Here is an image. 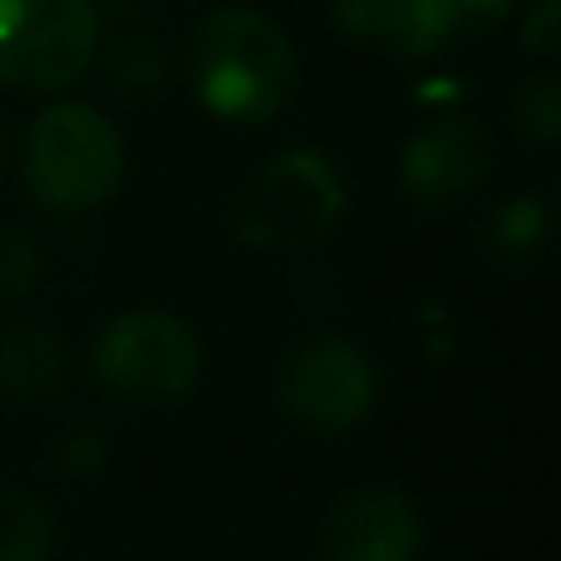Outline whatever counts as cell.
<instances>
[{"mask_svg": "<svg viewBox=\"0 0 561 561\" xmlns=\"http://www.w3.org/2000/svg\"><path fill=\"white\" fill-rule=\"evenodd\" d=\"M335 25L350 45L399 59L438 55L458 39L454 0H335Z\"/></svg>", "mask_w": 561, "mask_h": 561, "instance_id": "9c48e42d", "label": "cell"}, {"mask_svg": "<svg viewBox=\"0 0 561 561\" xmlns=\"http://www.w3.org/2000/svg\"><path fill=\"white\" fill-rule=\"evenodd\" d=\"M424 527L404 493L394 488H355L330 507L320 527L325 561H414Z\"/></svg>", "mask_w": 561, "mask_h": 561, "instance_id": "52a82bcc", "label": "cell"}, {"mask_svg": "<svg viewBox=\"0 0 561 561\" xmlns=\"http://www.w3.org/2000/svg\"><path fill=\"white\" fill-rule=\"evenodd\" d=\"M276 404L300 428L340 434V428L359 424L369 414V404H375V365L365 359V350H355L340 335L306 340L280 365Z\"/></svg>", "mask_w": 561, "mask_h": 561, "instance_id": "8992f818", "label": "cell"}, {"mask_svg": "<svg viewBox=\"0 0 561 561\" xmlns=\"http://www.w3.org/2000/svg\"><path fill=\"white\" fill-rule=\"evenodd\" d=\"M523 49H533V55H552L557 49V0H542L523 20Z\"/></svg>", "mask_w": 561, "mask_h": 561, "instance_id": "2e32d148", "label": "cell"}, {"mask_svg": "<svg viewBox=\"0 0 561 561\" xmlns=\"http://www.w3.org/2000/svg\"><path fill=\"white\" fill-rule=\"evenodd\" d=\"M513 124L533 148H547L561 134V84L552 75H533L513 89Z\"/></svg>", "mask_w": 561, "mask_h": 561, "instance_id": "7c38bea8", "label": "cell"}, {"mask_svg": "<svg viewBox=\"0 0 561 561\" xmlns=\"http://www.w3.org/2000/svg\"><path fill=\"white\" fill-rule=\"evenodd\" d=\"M99 15L89 0H0V79L15 89H65L89 69Z\"/></svg>", "mask_w": 561, "mask_h": 561, "instance_id": "5b68a950", "label": "cell"}, {"mask_svg": "<svg viewBox=\"0 0 561 561\" xmlns=\"http://www.w3.org/2000/svg\"><path fill=\"white\" fill-rule=\"evenodd\" d=\"M55 523L30 493H0V561H49Z\"/></svg>", "mask_w": 561, "mask_h": 561, "instance_id": "8fae6325", "label": "cell"}, {"mask_svg": "<svg viewBox=\"0 0 561 561\" xmlns=\"http://www.w3.org/2000/svg\"><path fill=\"white\" fill-rule=\"evenodd\" d=\"M547 237V213L542 203H507L503 213L493 217V252L503 256V262H527V256L542 247Z\"/></svg>", "mask_w": 561, "mask_h": 561, "instance_id": "4fadbf2b", "label": "cell"}, {"mask_svg": "<svg viewBox=\"0 0 561 561\" xmlns=\"http://www.w3.org/2000/svg\"><path fill=\"white\" fill-rule=\"evenodd\" d=\"M493 168V144L473 118H438L424 134L409 138L399 158V178L419 203H454L473 193Z\"/></svg>", "mask_w": 561, "mask_h": 561, "instance_id": "ba28073f", "label": "cell"}, {"mask_svg": "<svg viewBox=\"0 0 561 561\" xmlns=\"http://www.w3.org/2000/svg\"><path fill=\"white\" fill-rule=\"evenodd\" d=\"M203 345L168 310H128L94 340V375L124 404H178L197 385Z\"/></svg>", "mask_w": 561, "mask_h": 561, "instance_id": "277c9868", "label": "cell"}, {"mask_svg": "<svg viewBox=\"0 0 561 561\" xmlns=\"http://www.w3.org/2000/svg\"><path fill=\"white\" fill-rule=\"evenodd\" d=\"M507 5H513V0H454L458 35H478V30H493V25H503Z\"/></svg>", "mask_w": 561, "mask_h": 561, "instance_id": "9a60e30c", "label": "cell"}, {"mask_svg": "<svg viewBox=\"0 0 561 561\" xmlns=\"http://www.w3.org/2000/svg\"><path fill=\"white\" fill-rule=\"evenodd\" d=\"M39 280V247L20 227H0V306L30 296Z\"/></svg>", "mask_w": 561, "mask_h": 561, "instance_id": "5bb4252c", "label": "cell"}, {"mask_svg": "<svg viewBox=\"0 0 561 561\" xmlns=\"http://www.w3.org/2000/svg\"><path fill=\"white\" fill-rule=\"evenodd\" d=\"M124 134L89 104H55L25 138V183L55 213L104 207L124 183Z\"/></svg>", "mask_w": 561, "mask_h": 561, "instance_id": "7a4b0ae2", "label": "cell"}, {"mask_svg": "<svg viewBox=\"0 0 561 561\" xmlns=\"http://www.w3.org/2000/svg\"><path fill=\"white\" fill-rule=\"evenodd\" d=\"M0 163H5V128H0Z\"/></svg>", "mask_w": 561, "mask_h": 561, "instance_id": "e0dca14e", "label": "cell"}, {"mask_svg": "<svg viewBox=\"0 0 561 561\" xmlns=\"http://www.w3.org/2000/svg\"><path fill=\"white\" fill-rule=\"evenodd\" d=\"M345 217V183L335 163L310 148L280 153L242 187L232 207V227L242 242L266 252H300L330 237Z\"/></svg>", "mask_w": 561, "mask_h": 561, "instance_id": "3957f363", "label": "cell"}, {"mask_svg": "<svg viewBox=\"0 0 561 561\" xmlns=\"http://www.w3.org/2000/svg\"><path fill=\"white\" fill-rule=\"evenodd\" d=\"M193 89L227 124H272L296 94V45L262 10H213L193 30Z\"/></svg>", "mask_w": 561, "mask_h": 561, "instance_id": "6da1fadb", "label": "cell"}, {"mask_svg": "<svg viewBox=\"0 0 561 561\" xmlns=\"http://www.w3.org/2000/svg\"><path fill=\"white\" fill-rule=\"evenodd\" d=\"M0 389L20 404H45L65 389V345L39 325H15L0 335Z\"/></svg>", "mask_w": 561, "mask_h": 561, "instance_id": "30bf717a", "label": "cell"}]
</instances>
